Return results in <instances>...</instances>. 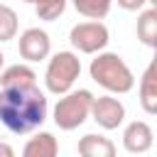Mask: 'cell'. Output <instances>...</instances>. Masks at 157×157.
<instances>
[{"label":"cell","mask_w":157,"mask_h":157,"mask_svg":"<svg viewBox=\"0 0 157 157\" xmlns=\"http://www.w3.org/2000/svg\"><path fill=\"white\" fill-rule=\"evenodd\" d=\"M64 7H66V0H42L37 2V17L52 22L64 12Z\"/></svg>","instance_id":"obj_16"},{"label":"cell","mask_w":157,"mask_h":157,"mask_svg":"<svg viewBox=\"0 0 157 157\" xmlns=\"http://www.w3.org/2000/svg\"><path fill=\"white\" fill-rule=\"evenodd\" d=\"M49 47H52V44H49V34H47V32H42V29H37V27L25 29V32H22V37H20V44H17L20 56H22V59H27V61L47 59Z\"/></svg>","instance_id":"obj_7"},{"label":"cell","mask_w":157,"mask_h":157,"mask_svg":"<svg viewBox=\"0 0 157 157\" xmlns=\"http://www.w3.org/2000/svg\"><path fill=\"white\" fill-rule=\"evenodd\" d=\"M15 152H12V147L10 145H5V142H0V157H12Z\"/></svg>","instance_id":"obj_18"},{"label":"cell","mask_w":157,"mask_h":157,"mask_svg":"<svg viewBox=\"0 0 157 157\" xmlns=\"http://www.w3.org/2000/svg\"><path fill=\"white\" fill-rule=\"evenodd\" d=\"M123 145L128 152H147L150 145H152V130L147 123L142 120H135L125 128L123 132Z\"/></svg>","instance_id":"obj_8"},{"label":"cell","mask_w":157,"mask_h":157,"mask_svg":"<svg viewBox=\"0 0 157 157\" xmlns=\"http://www.w3.org/2000/svg\"><path fill=\"white\" fill-rule=\"evenodd\" d=\"M91 113H93V120L105 128V130H115L123 118H125V108L118 98H110V96H101V98H93L91 103Z\"/></svg>","instance_id":"obj_6"},{"label":"cell","mask_w":157,"mask_h":157,"mask_svg":"<svg viewBox=\"0 0 157 157\" xmlns=\"http://www.w3.org/2000/svg\"><path fill=\"white\" fill-rule=\"evenodd\" d=\"M17 34V15L12 7L0 5V42H7Z\"/></svg>","instance_id":"obj_15"},{"label":"cell","mask_w":157,"mask_h":157,"mask_svg":"<svg viewBox=\"0 0 157 157\" xmlns=\"http://www.w3.org/2000/svg\"><path fill=\"white\" fill-rule=\"evenodd\" d=\"M78 152L83 157H113L115 145L108 137H101V135H83L78 140Z\"/></svg>","instance_id":"obj_10"},{"label":"cell","mask_w":157,"mask_h":157,"mask_svg":"<svg viewBox=\"0 0 157 157\" xmlns=\"http://www.w3.org/2000/svg\"><path fill=\"white\" fill-rule=\"evenodd\" d=\"M69 39L78 52L93 54V52H98V49H103L108 44V29L101 22H81V25H76L71 29Z\"/></svg>","instance_id":"obj_5"},{"label":"cell","mask_w":157,"mask_h":157,"mask_svg":"<svg viewBox=\"0 0 157 157\" xmlns=\"http://www.w3.org/2000/svg\"><path fill=\"white\" fill-rule=\"evenodd\" d=\"M91 78L113 93H128L135 83L132 71L118 54H98L91 61Z\"/></svg>","instance_id":"obj_2"},{"label":"cell","mask_w":157,"mask_h":157,"mask_svg":"<svg viewBox=\"0 0 157 157\" xmlns=\"http://www.w3.org/2000/svg\"><path fill=\"white\" fill-rule=\"evenodd\" d=\"M91 103H93V93L81 88L74 91L64 98H59V103L54 105V123L61 130H76L91 113Z\"/></svg>","instance_id":"obj_3"},{"label":"cell","mask_w":157,"mask_h":157,"mask_svg":"<svg viewBox=\"0 0 157 157\" xmlns=\"http://www.w3.org/2000/svg\"><path fill=\"white\" fill-rule=\"evenodd\" d=\"M145 2H155V0H118V5H120L123 10H137V7H142Z\"/></svg>","instance_id":"obj_17"},{"label":"cell","mask_w":157,"mask_h":157,"mask_svg":"<svg viewBox=\"0 0 157 157\" xmlns=\"http://www.w3.org/2000/svg\"><path fill=\"white\" fill-rule=\"evenodd\" d=\"M78 74H81L78 56L71 54V52H59V54L52 56V61L47 66L44 81H47V88L59 96V93H66L74 86V81L78 78Z\"/></svg>","instance_id":"obj_4"},{"label":"cell","mask_w":157,"mask_h":157,"mask_svg":"<svg viewBox=\"0 0 157 157\" xmlns=\"http://www.w3.org/2000/svg\"><path fill=\"white\" fill-rule=\"evenodd\" d=\"M47 120V98L32 86H2L0 91V123L15 132L25 135Z\"/></svg>","instance_id":"obj_1"},{"label":"cell","mask_w":157,"mask_h":157,"mask_svg":"<svg viewBox=\"0 0 157 157\" xmlns=\"http://www.w3.org/2000/svg\"><path fill=\"white\" fill-rule=\"evenodd\" d=\"M56 150H59V147H56L54 135H49V132H39V135H34V137L25 145L22 155H25V157H54Z\"/></svg>","instance_id":"obj_11"},{"label":"cell","mask_w":157,"mask_h":157,"mask_svg":"<svg viewBox=\"0 0 157 157\" xmlns=\"http://www.w3.org/2000/svg\"><path fill=\"white\" fill-rule=\"evenodd\" d=\"M155 74H157V66L152 61L145 69L142 81H140V103H142L145 113H150V115L157 113V78H155Z\"/></svg>","instance_id":"obj_9"},{"label":"cell","mask_w":157,"mask_h":157,"mask_svg":"<svg viewBox=\"0 0 157 157\" xmlns=\"http://www.w3.org/2000/svg\"><path fill=\"white\" fill-rule=\"evenodd\" d=\"M137 37L142 39V44L147 47H155V39H157V10L150 7L140 15L137 20Z\"/></svg>","instance_id":"obj_13"},{"label":"cell","mask_w":157,"mask_h":157,"mask_svg":"<svg viewBox=\"0 0 157 157\" xmlns=\"http://www.w3.org/2000/svg\"><path fill=\"white\" fill-rule=\"evenodd\" d=\"M74 7L83 15V17H91V20H101L108 15L110 10V2L113 0H71Z\"/></svg>","instance_id":"obj_14"},{"label":"cell","mask_w":157,"mask_h":157,"mask_svg":"<svg viewBox=\"0 0 157 157\" xmlns=\"http://www.w3.org/2000/svg\"><path fill=\"white\" fill-rule=\"evenodd\" d=\"M32 83H37V74L25 64H15L5 69L0 76V86H32Z\"/></svg>","instance_id":"obj_12"},{"label":"cell","mask_w":157,"mask_h":157,"mask_svg":"<svg viewBox=\"0 0 157 157\" xmlns=\"http://www.w3.org/2000/svg\"><path fill=\"white\" fill-rule=\"evenodd\" d=\"M2 59H5V56H2V52H0V66H2Z\"/></svg>","instance_id":"obj_20"},{"label":"cell","mask_w":157,"mask_h":157,"mask_svg":"<svg viewBox=\"0 0 157 157\" xmlns=\"http://www.w3.org/2000/svg\"><path fill=\"white\" fill-rule=\"evenodd\" d=\"M25 2H34V5H37V2H42V0H25Z\"/></svg>","instance_id":"obj_19"}]
</instances>
